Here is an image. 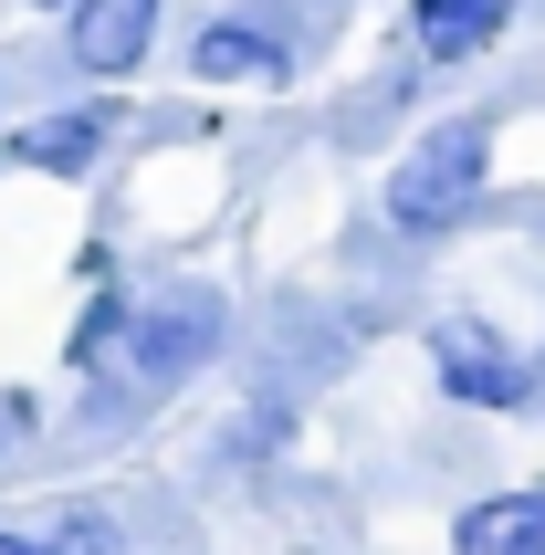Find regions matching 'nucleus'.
I'll list each match as a JSON object with an SVG mask.
<instances>
[{
    "label": "nucleus",
    "mask_w": 545,
    "mask_h": 555,
    "mask_svg": "<svg viewBox=\"0 0 545 555\" xmlns=\"http://www.w3.org/2000/svg\"><path fill=\"white\" fill-rule=\"evenodd\" d=\"M483 157H493L483 116H452L441 137H420V147L398 157V179H389V220L398 231H452L483 199Z\"/></svg>",
    "instance_id": "1"
},
{
    "label": "nucleus",
    "mask_w": 545,
    "mask_h": 555,
    "mask_svg": "<svg viewBox=\"0 0 545 555\" xmlns=\"http://www.w3.org/2000/svg\"><path fill=\"white\" fill-rule=\"evenodd\" d=\"M430 367H441V388H452L461 409H524L535 399V367H524L493 325H472V314L430 325Z\"/></svg>",
    "instance_id": "2"
},
{
    "label": "nucleus",
    "mask_w": 545,
    "mask_h": 555,
    "mask_svg": "<svg viewBox=\"0 0 545 555\" xmlns=\"http://www.w3.org/2000/svg\"><path fill=\"white\" fill-rule=\"evenodd\" d=\"M220 325H231V305H220L211 283H189V294H168V305L137 325V367H148V377H189L220 346Z\"/></svg>",
    "instance_id": "3"
},
{
    "label": "nucleus",
    "mask_w": 545,
    "mask_h": 555,
    "mask_svg": "<svg viewBox=\"0 0 545 555\" xmlns=\"http://www.w3.org/2000/svg\"><path fill=\"white\" fill-rule=\"evenodd\" d=\"M157 31V0H74V63L85 74H137Z\"/></svg>",
    "instance_id": "4"
},
{
    "label": "nucleus",
    "mask_w": 545,
    "mask_h": 555,
    "mask_svg": "<svg viewBox=\"0 0 545 555\" xmlns=\"http://www.w3.org/2000/svg\"><path fill=\"white\" fill-rule=\"evenodd\" d=\"M461 555H545V493H493L452 525Z\"/></svg>",
    "instance_id": "5"
},
{
    "label": "nucleus",
    "mask_w": 545,
    "mask_h": 555,
    "mask_svg": "<svg viewBox=\"0 0 545 555\" xmlns=\"http://www.w3.org/2000/svg\"><path fill=\"white\" fill-rule=\"evenodd\" d=\"M409 22H420V42L441 63H472L493 31H504V0H409Z\"/></svg>",
    "instance_id": "6"
},
{
    "label": "nucleus",
    "mask_w": 545,
    "mask_h": 555,
    "mask_svg": "<svg viewBox=\"0 0 545 555\" xmlns=\"http://www.w3.org/2000/svg\"><path fill=\"white\" fill-rule=\"evenodd\" d=\"M189 63H200L211 85H231V74H283V42L252 31V22H211L200 42H189Z\"/></svg>",
    "instance_id": "7"
},
{
    "label": "nucleus",
    "mask_w": 545,
    "mask_h": 555,
    "mask_svg": "<svg viewBox=\"0 0 545 555\" xmlns=\"http://www.w3.org/2000/svg\"><path fill=\"white\" fill-rule=\"evenodd\" d=\"M105 116H116V105H74V116L31 126V137H22V157H31V168H85V157L105 147Z\"/></svg>",
    "instance_id": "8"
},
{
    "label": "nucleus",
    "mask_w": 545,
    "mask_h": 555,
    "mask_svg": "<svg viewBox=\"0 0 545 555\" xmlns=\"http://www.w3.org/2000/svg\"><path fill=\"white\" fill-rule=\"evenodd\" d=\"M116 325H126V283H116V273H94V305H85V325H74V367H94Z\"/></svg>",
    "instance_id": "9"
},
{
    "label": "nucleus",
    "mask_w": 545,
    "mask_h": 555,
    "mask_svg": "<svg viewBox=\"0 0 545 555\" xmlns=\"http://www.w3.org/2000/svg\"><path fill=\"white\" fill-rule=\"evenodd\" d=\"M31 430H42V409H31L22 388H0V462H11V451H22Z\"/></svg>",
    "instance_id": "10"
},
{
    "label": "nucleus",
    "mask_w": 545,
    "mask_h": 555,
    "mask_svg": "<svg viewBox=\"0 0 545 555\" xmlns=\"http://www.w3.org/2000/svg\"><path fill=\"white\" fill-rule=\"evenodd\" d=\"M53 555H116V525H105V514H74V525H63V545Z\"/></svg>",
    "instance_id": "11"
},
{
    "label": "nucleus",
    "mask_w": 545,
    "mask_h": 555,
    "mask_svg": "<svg viewBox=\"0 0 545 555\" xmlns=\"http://www.w3.org/2000/svg\"><path fill=\"white\" fill-rule=\"evenodd\" d=\"M0 555H53V534H0Z\"/></svg>",
    "instance_id": "12"
}]
</instances>
